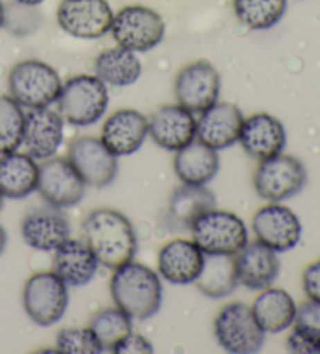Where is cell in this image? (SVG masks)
Wrapping results in <instances>:
<instances>
[{"instance_id": "3", "label": "cell", "mask_w": 320, "mask_h": 354, "mask_svg": "<svg viewBox=\"0 0 320 354\" xmlns=\"http://www.w3.org/2000/svg\"><path fill=\"white\" fill-rule=\"evenodd\" d=\"M57 103L61 118L71 125H94L107 113V84L96 75H75L63 84Z\"/></svg>"}, {"instance_id": "10", "label": "cell", "mask_w": 320, "mask_h": 354, "mask_svg": "<svg viewBox=\"0 0 320 354\" xmlns=\"http://www.w3.org/2000/svg\"><path fill=\"white\" fill-rule=\"evenodd\" d=\"M113 17L107 0H61L57 10L58 26L78 39H98L109 33Z\"/></svg>"}, {"instance_id": "18", "label": "cell", "mask_w": 320, "mask_h": 354, "mask_svg": "<svg viewBox=\"0 0 320 354\" xmlns=\"http://www.w3.org/2000/svg\"><path fill=\"white\" fill-rule=\"evenodd\" d=\"M149 134V119L136 109H118L105 120L100 140L116 156L138 151Z\"/></svg>"}, {"instance_id": "36", "label": "cell", "mask_w": 320, "mask_h": 354, "mask_svg": "<svg viewBox=\"0 0 320 354\" xmlns=\"http://www.w3.org/2000/svg\"><path fill=\"white\" fill-rule=\"evenodd\" d=\"M303 290L311 301L320 303V259L308 266L303 272Z\"/></svg>"}, {"instance_id": "25", "label": "cell", "mask_w": 320, "mask_h": 354, "mask_svg": "<svg viewBox=\"0 0 320 354\" xmlns=\"http://www.w3.org/2000/svg\"><path fill=\"white\" fill-rule=\"evenodd\" d=\"M39 166L27 153H11L0 158V191L5 197L26 198L38 187Z\"/></svg>"}, {"instance_id": "12", "label": "cell", "mask_w": 320, "mask_h": 354, "mask_svg": "<svg viewBox=\"0 0 320 354\" xmlns=\"http://www.w3.org/2000/svg\"><path fill=\"white\" fill-rule=\"evenodd\" d=\"M36 191L47 205L64 209L83 200L86 185L67 158L52 156L39 166Z\"/></svg>"}, {"instance_id": "30", "label": "cell", "mask_w": 320, "mask_h": 354, "mask_svg": "<svg viewBox=\"0 0 320 354\" xmlns=\"http://www.w3.org/2000/svg\"><path fill=\"white\" fill-rule=\"evenodd\" d=\"M287 350L295 354H320V303L306 301L297 308Z\"/></svg>"}, {"instance_id": "29", "label": "cell", "mask_w": 320, "mask_h": 354, "mask_svg": "<svg viewBox=\"0 0 320 354\" xmlns=\"http://www.w3.org/2000/svg\"><path fill=\"white\" fill-rule=\"evenodd\" d=\"M194 283L197 289L208 298H224L231 295L239 284L235 256L205 254L202 270Z\"/></svg>"}, {"instance_id": "13", "label": "cell", "mask_w": 320, "mask_h": 354, "mask_svg": "<svg viewBox=\"0 0 320 354\" xmlns=\"http://www.w3.org/2000/svg\"><path fill=\"white\" fill-rule=\"evenodd\" d=\"M100 139L85 136L73 140L67 150V160L82 176L86 186L107 187L118 175L119 164Z\"/></svg>"}, {"instance_id": "8", "label": "cell", "mask_w": 320, "mask_h": 354, "mask_svg": "<svg viewBox=\"0 0 320 354\" xmlns=\"http://www.w3.org/2000/svg\"><path fill=\"white\" fill-rule=\"evenodd\" d=\"M214 335L225 351L251 354L263 348L266 333L258 325L251 308L235 301L220 309L214 320Z\"/></svg>"}, {"instance_id": "15", "label": "cell", "mask_w": 320, "mask_h": 354, "mask_svg": "<svg viewBox=\"0 0 320 354\" xmlns=\"http://www.w3.org/2000/svg\"><path fill=\"white\" fill-rule=\"evenodd\" d=\"M21 234L30 248L55 252L71 237V225L60 207H33L22 218Z\"/></svg>"}, {"instance_id": "38", "label": "cell", "mask_w": 320, "mask_h": 354, "mask_svg": "<svg viewBox=\"0 0 320 354\" xmlns=\"http://www.w3.org/2000/svg\"><path fill=\"white\" fill-rule=\"evenodd\" d=\"M44 2V0H16V3L24 5V7H36V5H39Z\"/></svg>"}, {"instance_id": "16", "label": "cell", "mask_w": 320, "mask_h": 354, "mask_svg": "<svg viewBox=\"0 0 320 354\" xmlns=\"http://www.w3.org/2000/svg\"><path fill=\"white\" fill-rule=\"evenodd\" d=\"M64 119L48 106L32 108L26 113L22 144L33 160H48L63 144Z\"/></svg>"}, {"instance_id": "7", "label": "cell", "mask_w": 320, "mask_h": 354, "mask_svg": "<svg viewBox=\"0 0 320 354\" xmlns=\"http://www.w3.org/2000/svg\"><path fill=\"white\" fill-rule=\"evenodd\" d=\"M109 32L119 47L138 53L155 48L164 38L166 26L155 10L130 5L114 15Z\"/></svg>"}, {"instance_id": "17", "label": "cell", "mask_w": 320, "mask_h": 354, "mask_svg": "<svg viewBox=\"0 0 320 354\" xmlns=\"http://www.w3.org/2000/svg\"><path fill=\"white\" fill-rule=\"evenodd\" d=\"M244 115L236 105L216 102L195 120V138L214 150H224L239 140Z\"/></svg>"}, {"instance_id": "40", "label": "cell", "mask_w": 320, "mask_h": 354, "mask_svg": "<svg viewBox=\"0 0 320 354\" xmlns=\"http://www.w3.org/2000/svg\"><path fill=\"white\" fill-rule=\"evenodd\" d=\"M3 198H5V195L2 194V191H0V209H2V206H3Z\"/></svg>"}, {"instance_id": "39", "label": "cell", "mask_w": 320, "mask_h": 354, "mask_svg": "<svg viewBox=\"0 0 320 354\" xmlns=\"http://www.w3.org/2000/svg\"><path fill=\"white\" fill-rule=\"evenodd\" d=\"M5 26V7L2 3V0H0V28Z\"/></svg>"}, {"instance_id": "19", "label": "cell", "mask_w": 320, "mask_h": 354, "mask_svg": "<svg viewBox=\"0 0 320 354\" xmlns=\"http://www.w3.org/2000/svg\"><path fill=\"white\" fill-rule=\"evenodd\" d=\"M239 144L254 160L263 161L280 155L286 147V130L281 122L267 113L244 119Z\"/></svg>"}, {"instance_id": "2", "label": "cell", "mask_w": 320, "mask_h": 354, "mask_svg": "<svg viewBox=\"0 0 320 354\" xmlns=\"http://www.w3.org/2000/svg\"><path fill=\"white\" fill-rule=\"evenodd\" d=\"M113 301L134 320H147L155 315L163 303V284L158 273L139 262L114 268L109 283Z\"/></svg>"}, {"instance_id": "32", "label": "cell", "mask_w": 320, "mask_h": 354, "mask_svg": "<svg viewBox=\"0 0 320 354\" xmlns=\"http://www.w3.org/2000/svg\"><path fill=\"white\" fill-rule=\"evenodd\" d=\"M132 317L124 310L116 308H107L97 313L91 320V331L100 344L103 351H113V348L133 331Z\"/></svg>"}, {"instance_id": "5", "label": "cell", "mask_w": 320, "mask_h": 354, "mask_svg": "<svg viewBox=\"0 0 320 354\" xmlns=\"http://www.w3.org/2000/svg\"><path fill=\"white\" fill-rule=\"evenodd\" d=\"M193 242L203 254L235 256L249 242V231L235 212L213 209L202 214L189 228Z\"/></svg>"}, {"instance_id": "14", "label": "cell", "mask_w": 320, "mask_h": 354, "mask_svg": "<svg viewBox=\"0 0 320 354\" xmlns=\"http://www.w3.org/2000/svg\"><path fill=\"white\" fill-rule=\"evenodd\" d=\"M251 227L256 239L276 253L289 252L297 247L301 237V223L297 214L278 203L258 209Z\"/></svg>"}, {"instance_id": "31", "label": "cell", "mask_w": 320, "mask_h": 354, "mask_svg": "<svg viewBox=\"0 0 320 354\" xmlns=\"http://www.w3.org/2000/svg\"><path fill=\"white\" fill-rule=\"evenodd\" d=\"M287 0H233L238 21L251 30H269L286 13Z\"/></svg>"}, {"instance_id": "11", "label": "cell", "mask_w": 320, "mask_h": 354, "mask_svg": "<svg viewBox=\"0 0 320 354\" xmlns=\"http://www.w3.org/2000/svg\"><path fill=\"white\" fill-rule=\"evenodd\" d=\"M174 91L178 105L200 114L219 100L220 75L209 61H194L178 72Z\"/></svg>"}, {"instance_id": "35", "label": "cell", "mask_w": 320, "mask_h": 354, "mask_svg": "<svg viewBox=\"0 0 320 354\" xmlns=\"http://www.w3.org/2000/svg\"><path fill=\"white\" fill-rule=\"evenodd\" d=\"M114 354H147V353H153V345L152 342L144 337L143 334H136V333H130L125 335L118 345L113 348Z\"/></svg>"}, {"instance_id": "27", "label": "cell", "mask_w": 320, "mask_h": 354, "mask_svg": "<svg viewBox=\"0 0 320 354\" xmlns=\"http://www.w3.org/2000/svg\"><path fill=\"white\" fill-rule=\"evenodd\" d=\"M216 206L213 191L203 185H183L172 192L169 198V222L178 230H189L206 211Z\"/></svg>"}, {"instance_id": "24", "label": "cell", "mask_w": 320, "mask_h": 354, "mask_svg": "<svg viewBox=\"0 0 320 354\" xmlns=\"http://www.w3.org/2000/svg\"><path fill=\"white\" fill-rule=\"evenodd\" d=\"M219 167L217 150L200 140H193L186 147L177 150L174 158V170L184 185H208L217 175Z\"/></svg>"}, {"instance_id": "20", "label": "cell", "mask_w": 320, "mask_h": 354, "mask_svg": "<svg viewBox=\"0 0 320 354\" xmlns=\"http://www.w3.org/2000/svg\"><path fill=\"white\" fill-rule=\"evenodd\" d=\"M239 284L251 290H263L272 286L280 273V259L276 252L260 241L247 242L235 254Z\"/></svg>"}, {"instance_id": "33", "label": "cell", "mask_w": 320, "mask_h": 354, "mask_svg": "<svg viewBox=\"0 0 320 354\" xmlns=\"http://www.w3.org/2000/svg\"><path fill=\"white\" fill-rule=\"evenodd\" d=\"M26 113L11 95H0V155L16 151L22 145Z\"/></svg>"}, {"instance_id": "34", "label": "cell", "mask_w": 320, "mask_h": 354, "mask_svg": "<svg viewBox=\"0 0 320 354\" xmlns=\"http://www.w3.org/2000/svg\"><path fill=\"white\" fill-rule=\"evenodd\" d=\"M57 350L64 354L103 353L91 328H63L57 335Z\"/></svg>"}, {"instance_id": "26", "label": "cell", "mask_w": 320, "mask_h": 354, "mask_svg": "<svg viewBox=\"0 0 320 354\" xmlns=\"http://www.w3.org/2000/svg\"><path fill=\"white\" fill-rule=\"evenodd\" d=\"M251 313L264 333L278 334L292 325L297 306L285 289L269 286L256 297Z\"/></svg>"}, {"instance_id": "9", "label": "cell", "mask_w": 320, "mask_h": 354, "mask_svg": "<svg viewBox=\"0 0 320 354\" xmlns=\"http://www.w3.org/2000/svg\"><path fill=\"white\" fill-rule=\"evenodd\" d=\"M22 303L36 325L52 326L63 319L69 304L67 284L53 272L35 273L24 286Z\"/></svg>"}, {"instance_id": "23", "label": "cell", "mask_w": 320, "mask_h": 354, "mask_svg": "<svg viewBox=\"0 0 320 354\" xmlns=\"http://www.w3.org/2000/svg\"><path fill=\"white\" fill-rule=\"evenodd\" d=\"M98 261L86 242L67 239L55 250L53 273L64 281L67 288H82L96 277Z\"/></svg>"}, {"instance_id": "6", "label": "cell", "mask_w": 320, "mask_h": 354, "mask_svg": "<svg viewBox=\"0 0 320 354\" xmlns=\"http://www.w3.org/2000/svg\"><path fill=\"white\" fill-rule=\"evenodd\" d=\"M308 174L303 162L289 155H276L258 164L254 175V187L261 198L280 203L303 191Z\"/></svg>"}, {"instance_id": "21", "label": "cell", "mask_w": 320, "mask_h": 354, "mask_svg": "<svg viewBox=\"0 0 320 354\" xmlns=\"http://www.w3.org/2000/svg\"><path fill=\"white\" fill-rule=\"evenodd\" d=\"M149 134L158 147L177 151L195 139V119L181 105H166L149 119Z\"/></svg>"}, {"instance_id": "22", "label": "cell", "mask_w": 320, "mask_h": 354, "mask_svg": "<svg viewBox=\"0 0 320 354\" xmlns=\"http://www.w3.org/2000/svg\"><path fill=\"white\" fill-rule=\"evenodd\" d=\"M203 259L205 254L193 241L174 239L159 250L158 270L172 284H190L199 277Z\"/></svg>"}, {"instance_id": "4", "label": "cell", "mask_w": 320, "mask_h": 354, "mask_svg": "<svg viewBox=\"0 0 320 354\" xmlns=\"http://www.w3.org/2000/svg\"><path fill=\"white\" fill-rule=\"evenodd\" d=\"M63 82L58 72L39 59L17 63L8 75L10 95L26 108L51 106L58 100Z\"/></svg>"}, {"instance_id": "1", "label": "cell", "mask_w": 320, "mask_h": 354, "mask_svg": "<svg viewBox=\"0 0 320 354\" xmlns=\"http://www.w3.org/2000/svg\"><path fill=\"white\" fill-rule=\"evenodd\" d=\"M85 239L98 264L118 268L134 259L138 250L136 233L128 217L109 207L89 212L83 222Z\"/></svg>"}, {"instance_id": "37", "label": "cell", "mask_w": 320, "mask_h": 354, "mask_svg": "<svg viewBox=\"0 0 320 354\" xmlns=\"http://www.w3.org/2000/svg\"><path fill=\"white\" fill-rule=\"evenodd\" d=\"M7 241H8V236H7V231L3 230L2 225H0V254L3 253L5 247H7Z\"/></svg>"}, {"instance_id": "28", "label": "cell", "mask_w": 320, "mask_h": 354, "mask_svg": "<svg viewBox=\"0 0 320 354\" xmlns=\"http://www.w3.org/2000/svg\"><path fill=\"white\" fill-rule=\"evenodd\" d=\"M94 72L107 86L125 88L134 84L141 77L143 66L136 53L122 47H114L97 55Z\"/></svg>"}]
</instances>
